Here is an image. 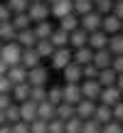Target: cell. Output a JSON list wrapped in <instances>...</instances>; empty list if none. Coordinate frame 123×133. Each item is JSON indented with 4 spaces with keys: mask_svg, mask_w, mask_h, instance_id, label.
Masks as SVG:
<instances>
[{
    "mask_svg": "<svg viewBox=\"0 0 123 133\" xmlns=\"http://www.w3.org/2000/svg\"><path fill=\"white\" fill-rule=\"evenodd\" d=\"M0 57H3V62L8 66H17L22 62V47L17 44V39L15 42H5L3 49H0Z\"/></svg>",
    "mask_w": 123,
    "mask_h": 133,
    "instance_id": "obj_1",
    "label": "cell"
},
{
    "mask_svg": "<svg viewBox=\"0 0 123 133\" xmlns=\"http://www.w3.org/2000/svg\"><path fill=\"white\" fill-rule=\"evenodd\" d=\"M71 62H74V49L71 47H62V49H57V52L52 54V66L59 69V71H64Z\"/></svg>",
    "mask_w": 123,
    "mask_h": 133,
    "instance_id": "obj_2",
    "label": "cell"
},
{
    "mask_svg": "<svg viewBox=\"0 0 123 133\" xmlns=\"http://www.w3.org/2000/svg\"><path fill=\"white\" fill-rule=\"evenodd\" d=\"M27 15H30V20H32L35 25H39V22H44V20H49V5L44 3H30V8H27Z\"/></svg>",
    "mask_w": 123,
    "mask_h": 133,
    "instance_id": "obj_3",
    "label": "cell"
},
{
    "mask_svg": "<svg viewBox=\"0 0 123 133\" xmlns=\"http://www.w3.org/2000/svg\"><path fill=\"white\" fill-rule=\"evenodd\" d=\"M101 91H104V86L99 84V79H84L81 81V96L89 101H99Z\"/></svg>",
    "mask_w": 123,
    "mask_h": 133,
    "instance_id": "obj_4",
    "label": "cell"
},
{
    "mask_svg": "<svg viewBox=\"0 0 123 133\" xmlns=\"http://www.w3.org/2000/svg\"><path fill=\"white\" fill-rule=\"evenodd\" d=\"M121 101H123V91L118 86H106V89L101 91V96H99V104L111 106V109H113L116 104H121Z\"/></svg>",
    "mask_w": 123,
    "mask_h": 133,
    "instance_id": "obj_5",
    "label": "cell"
},
{
    "mask_svg": "<svg viewBox=\"0 0 123 133\" xmlns=\"http://www.w3.org/2000/svg\"><path fill=\"white\" fill-rule=\"evenodd\" d=\"M101 22H104V17H101L99 12H89V15H84V17H79V27L84 30V32H96V30H101Z\"/></svg>",
    "mask_w": 123,
    "mask_h": 133,
    "instance_id": "obj_6",
    "label": "cell"
},
{
    "mask_svg": "<svg viewBox=\"0 0 123 133\" xmlns=\"http://www.w3.org/2000/svg\"><path fill=\"white\" fill-rule=\"evenodd\" d=\"M96 106H99V101L81 99L79 104H76V116H79L81 121H89V118H94V114H96Z\"/></svg>",
    "mask_w": 123,
    "mask_h": 133,
    "instance_id": "obj_7",
    "label": "cell"
},
{
    "mask_svg": "<svg viewBox=\"0 0 123 133\" xmlns=\"http://www.w3.org/2000/svg\"><path fill=\"white\" fill-rule=\"evenodd\" d=\"M62 94H64V104H71L76 106L84 96H81V84H66L62 86Z\"/></svg>",
    "mask_w": 123,
    "mask_h": 133,
    "instance_id": "obj_8",
    "label": "cell"
},
{
    "mask_svg": "<svg viewBox=\"0 0 123 133\" xmlns=\"http://www.w3.org/2000/svg\"><path fill=\"white\" fill-rule=\"evenodd\" d=\"M62 74H64V81H66V84H81V81H84V66H79V64L71 62Z\"/></svg>",
    "mask_w": 123,
    "mask_h": 133,
    "instance_id": "obj_9",
    "label": "cell"
},
{
    "mask_svg": "<svg viewBox=\"0 0 123 133\" xmlns=\"http://www.w3.org/2000/svg\"><path fill=\"white\" fill-rule=\"evenodd\" d=\"M108 35L104 32V30H96V32L89 35V47L94 49V52H99V49H108Z\"/></svg>",
    "mask_w": 123,
    "mask_h": 133,
    "instance_id": "obj_10",
    "label": "cell"
},
{
    "mask_svg": "<svg viewBox=\"0 0 123 133\" xmlns=\"http://www.w3.org/2000/svg\"><path fill=\"white\" fill-rule=\"evenodd\" d=\"M47 76H49V71L44 66H35V69L27 71V84L30 86H44L47 84Z\"/></svg>",
    "mask_w": 123,
    "mask_h": 133,
    "instance_id": "obj_11",
    "label": "cell"
},
{
    "mask_svg": "<svg viewBox=\"0 0 123 133\" xmlns=\"http://www.w3.org/2000/svg\"><path fill=\"white\" fill-rule=\"evenodd\" d=\"M49 12H52V17H66V15L74 12V0H59V3H54L52 8H49Z\"/></svg>",
    "mask_w": 123,
    "mask_h": 133,
    "instance_id": "obj_12",
    "label": "cell"
},
{
    "mask_svg": "<svg viewBox=\"0 0 123 133\" xmlns=\"http://www.w3.org/2000/svg\"><path fill=\"white\" fill-rule=\"evenodd\" d=\"M111 64H113V54H111V49H99V52H94V66L96 69H111Z\"/></svg>",
    "mask_w": 123,
    "mask_h": 133,
    "instance_id": "obj_13",
    "label": "cell"
},
{
    "mask_svg": "<svg viewBox=\"0 0 123 133\" xmlns=\"http://www.w3.org/2000/svg\"><path fill=\"white\" fill-rule=\"evenodd\" d=\"M20 118H22V123H35L37 121V104L35 101L20 104Z\"/></svg>",
    "mask_w": 123,
    "mask_h": 133,
    "instance_id": "obj_14",
    "label": "cell"
},
{
    "mask_svg": "<svg viewBox=\"0 0 123 133\" xmlns=\"http://www.w3.org/2000/svg\"><path fill=\"white\" fill-rule=\"evenodd\" d=\"M37 35H35V30H22V32H17V44L22 49H35L37 47Z\"/></svg>",
    "mask_w": 123,
    "mask_h": 133,
    "instance_id": "obj_15",
    "label": "cell"
},
{
    "mask_svg": "<svg viewBox=\"0 0 123 133\" xmlns=\"http://www.w3.org/2000/svg\"><path fill=\"white\" fill-rule=\"evenodd\" d=\"M121 25H123V20H118L116 15H106L104 22H101V30H104L108 37H113V35H118V32H121Z\"/></svg>",
    "mask_w": 123,
    "mask_h": 133,
    "instance_id": "obj_16",
    "label": "cell"
},
{
    "mask_svg": "<svg viewBox=\"0 0 123 133\" xmlns=\"http://www.w3.org/2000/svg\"><path fill=\"white\" fill-rule=\"evenodd\" d=\"M5 76L10 79V84H12V86H17V84H25V81H27V69H25L22 64H17V66H10Z\"/></svg>",
    "mask_w": 123,
    "mask_h": 133,
    "instance_id": "obj_17",
    "label": "cell"
},
{
    "mask_svg": "<svg viewBox=\"0 0 123 133\" xmlns=\"http://www.w3.org/2000/svg\"><path fill=\"white\" fill-rule=\"evenodd\" d=\"M69 47L71 49H81V47H89V32H84V30H74V32L69 35Z\"/></svg>",
    "mask_w": 123,
    "mask_h": 133,
    "instance_id": "obj_18",
    "label": "cell"
},
{
    "mask_svg": "<svg viewBox=\"0 0 123 133\" xmlns=\"http://www.w3.org/2000/svg\"><path fill=\"white\" fill-rule=\"evenodd\" d=\"M37 118L39 121H54L57 118V106H52L49 101H42V104H37Z\"/></svg>",
    "mask_w": 123,
    "mask_h": 133,
    "instance_id": "obj_19",
    "label": "cell"
},
{
    "mask_svg": "<svg viewBox=\"0 0 123 133\" xmlns=\"http://www.w3.org/2000/svg\"><path fill=\"white\" fill-rule=\"evenodd\" d=\"M74 64H79V66H89V64H94V49H91V47L74 49Z\"/></svg>",
    "mask_w": 123,
    "mask_h": 133,
    "instance_id": "obj_20",
    "label": "cell"
},
{
    "mask_svg": "<svg viewBox=\"0 0 123 133\" xmlns=\"http://www.w3.org/2000/svg\"><path fill=\"white\" fill-rule=\"evenodd\" d=\"M39 59L42 57L37 54V49H22V62L20 64L30 71V69H35V66H39Z\"/></svg>",
    "mask_w": 123,
    "mask_h": 133,
    "instance_id": "obj_21",
    "label": "cell"
},
{
    "mask_svg": "<svg viewBox=\"0 0 123 133\" xmlns=\"http://www.w3.org/2000/svg\"><path fill=\"white\" fill-rule=\"evenodd\" d=\"M30 91H32V86L25 81V84H17L12 86V101H17V104H25V101H30Z\"/></svg>",
    "mask_w": 123,
    "mask_h": 133,
    "instance_id": "obj_22",
    "label": "cell"
},
{
    "mask_svg": "<svg viewBox=\"0 0 123 133\" xmlns=\"http://www.w3.org/2000/svg\"><path fill=\"white\" fill-rule=\"evenodd\" d=\"M17 39V30H15V25H12V20L10 22H3L0 25V42H15Z\"/></svg>",
    "mask_w": 123,
    "mask_h": 133,
    "instance_id": "obj_23",
    "label": "cell"
},
{
    "mask_svg": "<svg viewBox=\"0 0 123 133\" xmlns=\"http://www.w3.org/2000/svg\"><path fill=\"white\" fill-rule=\"evenodd\" d=\"M94 118L99 121L101 126L111 123V121H113V109H111V106H104V104H99V106H96V114H94Z\"/></svg>",
    "mask_w": 123,
    "mask_h": 133,
    "instance_id": "obj_24",
    "label": "cell"
},
{
    "mask_svg": "<svg viewBox=\"0 0 123 133\" xmlns=\"http://www.w3.org/2000/svg\"><path fill=\"white\" fill-rule=\"evenodd\" d=\"M94 10H96V3H94V0H74V15H79V17L94 12Z\"/></svg>",
    "mask_w": 123,
    "mask_h": 133,
    "instance_id": "obj_25",
    "label": "cell"
},
{
    "mask_svg": "<svg viewBox=\"0 0 123 133\" xmlns=\"http://www.w3.org/2000/svg\"><path fill=\"white\" fill-rule=\"evenodd\" d=\"M59 30H64V32H74V30H79V15H66V17H62L59 20Z\"/></svg>",
    "mask_w": 123,
    "mask_h": 133,
    "instance_id": "obj_26",
    "label": "cell"
},
{
    "mask_svg": "<svg viewBox=\"0 0 123 133\" xmlns=\"http://www.w3.org/2000/svg\"><path fill=\"white\" fill-rule=\"evenodd\" d=\"M49 42L54 44V49H62V47H69V32H64V30H54V35L49 37Z\"/></svg>",
    "mask_w": 123,
    "mask_h": 133,
    "instance_id": "obj_27",
    "label": "cell"
},
{
    "mask_svg": "<svg viewBox=\"0 0 123 133\" xmlns=\"http://www.w3.org/2000/svg\"><path fill=\"white\" fill-rule=\"evenodd\" d=\"M116 81H118V74H116L113 69H101L99 71V84L104 86H116Z\"/></svg>",
    "mask_w": 123,
    "mask_h": 133,
    "instance_id": "obj_28",
    "label": "cell"
},
{
    "mask_svg": "<svg viewBox=\"0 0 123 133\" xmlns=\"http://www.w3.org/2000/svg\"><path fill=\"white\" fill-rule=\"evenodd\" d=\"M76 116V106H71V104H59L57 106V118L59 121H69V118H74Z\"/></svg>",
    "mask_w": 123,
    "mask_h": 133,
    "instance_id": "obj_29",
    "label": "cell"
},
{
    "mask_svg": "<svg viewBox=\"0 0 123 133\" xmlns=\"http://www.w3.org/2000/svg\"><path fill=\"white\" fill-rule=\"evenodd\" d=\"M35 35H37V39H49L54 35V27L49 20H44V22H39L37 27H35Z\"/></svg>",
    "mask_w": 123,
    "mask_h": 133,
    "instance_id": "obj_30",
    "label": "cell"
},
{
    "mask_svg": "<svg viewBox=\"0 0 123 133\" xmlns=\"http://www.w3.org/2000/svg\"><path fill=\"white\" fill-rule=\"evenodd\" d=\"M35 49H37V54H39V57H49V59H52V54L54 52H57V49H54V44L52 42H49V39H39V42H37V47H35Z\"/></svg>",
    "mask_w": 123,
    "mask_h": 133,
    "instance_id": "obj_31",
    "label": "cell"
},
{
    "mask_svg": "<svg viewBox=\"0 0 123 133\" xmlns=\"http://www.w3.org/2000/svg\"><path fill=\"white\" fill-rule=\"evenodd\" d=\"M113 8H116V0H96V12H99L101 17L113 15Z\"/></svg>",
    "mask_w": 123,
    "mask_h": 133,
    "instance_id": "obj_32",
    "label": "cell"
},
{
    "mask_svg": "<svg viewBox=\"0 0 123 133\" xmlns=\"http://www.w3.org/2000/svg\"><path fill=\"white\" fill-rule=\"evenodd\" d=\"M108 49H111V54H113V57H118V54H123V32L113 35V37L108 39Z\"/></svg>",
    "mask_w": 123,
    "mask_h": 133,
    "instance_id": "obj_33",
    "label": "cell"
},
{
    "mask_svg": "<svg viewBox=\"0 0 123 133\" xmlns=\"http://www.w3.org/2000/svg\"><path fill=\"white\" fill-rule=\"evenodd\" d=\"M30 15L27 12H20V15H12V25H15V30L17 32H22V30H30Z\"/></svg>",
    "mask_w": 123,
    "mask_h": 133,
    "instance_id": "obj_34",
    "label": "cell"
},
{
    "mask_svg": "<svg viewBox=\"0 0 123 133\" xmlns=\"http://www.w3.org/2000/svg\"><path fill=\"white\" fill-rule=\"evenodd\" d=\"M5 5L10 8V12H12V15H20V12H27L30 0H8Z\"/></svg>",
    "mask_w": 123,
    "mask_h": 133,
    "instance_id": "obj_35",
    "label": "cell"
},
{
    "mask_svg": "<svg viewBox=\"0 0 123 133\" xmlns=\"http://www.w3.org/2000/svg\"><path fill=\"white\" fill-rule=\"evenodd\" d=\"M5 118H8V126H15V123H20V104H12L8 111H5Z\"/></svg>",
    "mask_w": 123,
    "mask_h": 133,
    "instance_id": "obj_36",
    "label": "cell"
},
{
    "mask_svg": "<svg viewBox=\"0 0 123 133\" xmlns=\"http://www.w3.org/2000/svg\"><path fill=\"white\" fill-rule=\"evenodd\" d=\"M47 101H49L52 106L64 104V94H62V89H59V86H52V89L47 91Z\"/></svg>",
    "mask_w": 123,
    "mask_h": 133,
    "instance_id": "obj_37",
    "label": "cell"
},
{
    "mask_svg": "<svg viewBox=\"0 0 123 133\" xmlns=\"http://www.w3.org/2000/svg\"><path fill=\"white\" fill-rule=\"evenodd\" d=\"M30 101H35V104L47 101V86H32V91H30Z\"/></svg>",
    "mask_w": 123,
    "mask_h": 133,
    "instance_id": "obj_38",
    "label": "cell"
},
{
    "mask_svg": "<svg viewBox=\"0 0 123 133\" xmlns=\"http://www.w3.org/2000/svg\"><path fill=\"white\" fill-rule=\"evenodd\" d=\"M81 128H84V121L79 116H74V118H69L64 123V133H81Z\"/></svg>",
    "mask_w": 123,
    "mask_h": 133,
    "instance_id": "obj_39",
    "label": "cell"
},
{
    "mask_svg": "<svg viewBox=\"0 0 123 133\" xmlns=\"http://www.w3.org/2000/svg\"><path fill=\"white\" fill-rule=\"evenodd\" d=\"M101 128H104V126H101L96 118H89V121H84V128H81V133H101Z\"/></svg>",
    "mask_w": 123,
    "mask_h": 133,
    "instance_id": "obj_40",
    "label": "cell"
},
{
    "mask_svg": "<svg viewBox=\"0 0 123 133\" xmlns=\"http://www.w3.org/2000/svg\"><path fill=\"white\" fill-rule=\"evenodd\" d=\"M30 133H49V123L37 118L35 123H30Z\"/></svg>",
    "mask_w": 123,
    "mask_h": 133,
    "instance_id": "obj_41",
    "label": "cell"
},
{
    "mask_svg": "<svg viewBox=\"0 0 123 133\" xmlns=\"http://www.w3.org/2000/svg\"><path fill=\"white\" fill-rule=\"evenodd\" d=\"M101 133H123V123H118V121H111V123H106L104 128H101Z\"/></svg>",
    "mask_w": 123,
    "mask_h": 133,
    "instance_id": "obj_42",
    "label": "cell"
},
{
    "mask_svg": "<svg viewBox=\"0 0 123 133\" xmlns=\"http://www.w3.org/2000/svg\"><path fill=\"white\" fill-rule=\"evenodd\" d=\"M12 106V94H0V111H8Z\"/></svg>",
    "mask_w": 123,
    "mask_h": 133,
    "instance_id": "obj_43",
    "label": "cell"
},
{
    "mask_svg": "<svg viewBox=\"0 0 123 133\" xmlns=\"http://www.w3.org/2000/svg\"><path fill=\"white\" fill-rule=\"evenodd\" d=\"M49 133H64V121H59V118L49 121Z\"/></svg>",
    "mask_w": 123,
    "mask_h": 133,
    "instance_id": "obj_44",
    "label": "cell"
},
{
    "mask_svg": "<svg viewBox=\"0 0 123 133\" xmlns=\"http://www.w3.org/2000/svg\"><path fill=\"white\" fill-rule=\"evenodd\" d=\"M0 94H12V84L8 76H0Z\"/></svg>",
    "mask_w": 123,
    "mask_h": 133,
    "instance_id": "obj_45",
    "label": "cell"
},
{
    "mask_svg": "<svg viewBox=\"0 0 123 133\" xmlns=\"http://www.w3.org/2000/svg\"><path fill=\"white\" fill-rule=\"evenodd\" d=\"M10 20H12L10 8H8V5H0V25H3V22H10Z\"/></svg>",
    "mask_w": 123,
    "mask_h": 133,
    "instance_id": "obj_46",
    "label": "cell"
},
{
    "mask_svg": "<svg viewBox=\"0 0 123 133\" xmlns=\"http://www.w3.org/2000/svg\"><path fill=\"white\" fill-rule=\"evenodd\" d=\"M84 79H99V69H96L94 64L84 66Z\"/></svg>",
    "mask_w": 123,
    "mask_h": 133,
    "instance_id": "obj_47",
    "label": "cell"
},
{
    "mask_svg": "<svg viewBox=\"0 0 123 133\" xmlns=\"http://www.w3.org/2000/svg\"><path fill=\"white\" fill-rule=\"evenodd\" d=\"M111 69H113L116 74H123V54L113 57V64H111Z\"/></svg>",
    "mask_w": 123,
    "mask_h": 133,
    "instance_id": "obj_48",
    "label": "cell"
},
{
    "mask_svg": "<svg viewBox=\"0 0 123 133\" xmlns=\"http://www.w3.org/2000/svg\"><path fill=\"white\" fill-rule=\"evenodd\" d=\"M113 121H118V123H123V101L113 106Z\"/></svg>",
    "mask_w": 123,
    "mask_h": 133,
    "instance_id": "obj_49",
    "label": "cell"
},
{
    "mask_svg": "<svg viewBox=\"0 0 123 133\" xmlns=\"http://www.w3.org/2000/svg\"><path fill=\"white\" fill-rule=\"evenodd\" d=\"M12 133H30V123H22V121L15 123L12 126Z\"/></svg>",
    "mask_w": 123,
    "mask_h": 133,
    "instance_id": "obj_50",
    "label": "cell"
},
{
    "mask_svg": "<svg viewBox=\"0 0 123 133\" xmlns=\"http://www.w3.org/2000/svg\"><path fill=\"white\" fill-rule=\"evenodd\" d=\"M113 15L118 20H123V0H118V3H116V8H113Z\"/></svg>",
    "mask_w": 123,
    "mask_h": 133,
    "instance_id": "obj_51",
    "label": "cell"
},
{
    "mask_svg": "<svg viewBox=\"0 0 123 133\" xmlns=\"http://www.w3.org/2000/svg\"><path fill=\"white\" fill-rule=\"evenodd\" d=\"M8 69H10V66L3 62V57H0V76H5V74H8Z\"/></svg>",
    "mask_w": 123,
    "mask_h": 133,
    "instance_id": "obj_52",
    "label": "cell"
},
{
    "mask_svg": "<svg viewBox=\"0 0 123 133\" xmlns=\"http://www.w3.org/2000/svg\"><path fill=\"white\" fill-rule=\"evenodd\" d=\"M0 133H12V126H8V123L0 126Z\"/></svg>",
    "mask_w": 123,
    "mask_h": 133,
    "instance_id": "obj_53",
    "label": "cell"
},
{
    "mask_svg": "<svg viewBox=\"0 0 123 133\" xmlns=\"http://www.w3.org/2000/svg\"><path fill=\"white\" fill-rule=\"evenodd\" d=\"M116 86H118V89L123 91V74H118V81H116Z\"/></svg>",
    "mask_w": 123,
    "mask_h": 133,
    "instance_id": "obj_54",
    "label": "cell"
},
{
    "mask_svg": "<svg viewBox=\"0 0 123 133\" xmlns=\"http://www.w3.org/2000/svg\"><path fill=\"white\" fill-rule=\"evenodd\" d=\"M8 123V118H5V111H0V126H5Z\"/></svg>",
    "mask_w": 123,
    "mask_h": 133,
    "instance_id": "obj_55",
    "label": "cell"
},
{
    "mask_svg": "<svg viewBox=\"0 0 123 133\" xmlns=\"http://www.w3.org/2000/svg\"><path fill=\"white\" fill-rule=\"evenodd\" d=\"M54 3H59V0H47V5H49V8H52V5H54Z\"/></svg>",
    "mask_w": 123,
    "mask_h": 133,
    "instance_id": "obj_56",
    "label": "cell"
},
{
    "mask_svg": "<svg viewBox=\"0 0 123 133\" xmlns=\"http://www.w3.org/2000/svg\"><path fill=\"white\" fill-rule=\"evenodd\" d=\"M30 3H42V0H30Z\"/></svg>",
    "mask_w": 123,
    "mask_h": 133,
    "instance_id": "obj_57",
    "label": "cell"
},
{
    "mask_svg": "<svg viewBox=\"0 0 123 133\" xmlns=\"http://www.w3.org/2000/svg\"><path fill=\"white\" fill-rule=\"evenodd\" d=\"M0 49H3V42H0Z\"/></svg>",
    "mask_w": 123,
    "mask_h": 133,
    "instance_id": "obj_58",
    "label": "cell"
},
{
    "mask_svg": "<svg viewBox=\"0 0 123 133\" xmlns=\"http://www.w3.org/2000/svg\"><path fill=\"white\" fill-rule=\"evenodd\" d=\"M121 32H123V25H121Z\"/></svg>",
    "mask_w": 123,
    "mask_h": 133,
    "instance_id": "obj_59",
    "label": "cell"
},
{
    "mask_svg": "<svg viewBox=\"0 0 123 133\" xmlns=\"http://www.w3.org/2000/svg\"><path fill=\"white\" fill-rule=\"evenodd\" d=\"M116 3H118V0H116Z\"/></svg>",
    "mask_w": 123,
    "mask_h": 133,
    "instance_id": "obj_60",
    "label": "cell"
},
{
    "mask_svg": "<svg viewBox=\"0 0 123 133\" xmlns=\"http://www.w3.org/2000/svg\"><path fill=\"white\" fill-rule=\"evenodd\" d=\"M94 3H96V0H94Z\"/></svg>",
    "mask_w": 123,
    "mask_h": 133,
    "instance_id": "obj_61",
    "label": "cell"
}]
</instances>
